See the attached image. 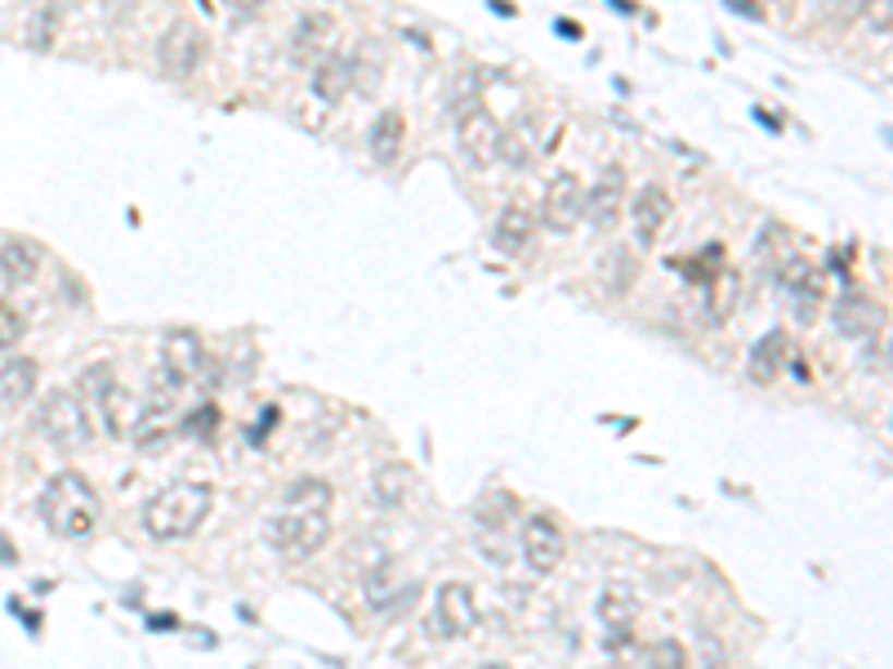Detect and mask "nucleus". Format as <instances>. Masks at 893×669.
I'll list each match as a JSON object with an SVG mask.
<instances>
[{
    "label": "nucleus",
    "instance_id": "nucleus-1",
    "mask_svg": "<svg viewBox=\"0 0 893 669\" xmlns=\"http://www.w3.org/2000/svg\"><path fill=\"white\" fill-rule=\"evenodd\" d=\"M40 518L55 536L81 540V536H89L94 527H99L104 504H99V491L89 487V477H81L76 469H63L40 491Z\"/></svg>",
    "mask_w": 893,
    "mask_h": 669
},
{
    "label": "nucleus",
    "instance_id": "nucleus-2",
    "mask_svg": "<svg viewBox=\"0 0 893 669\" xmlns=\"http://www.w3.org/2000/svg\"><path fill=\"white\" fill-rule=\"evenodd\" d=\"M215 509L210 483H170L144 504V532L153 540H188Z\"/></svg>",
    "mask_w": 893,
    "mask_h": 669
},
{
    "label": "nucleus",
    "instance_id": "nucleus-3",
    "mask_svg": "<svg viewBox=\"0 0 893 669\" xmlns=\"http://www.w3.org/2000/svg\"><path fill=\"white\" fill-rule=\"evenodd\" d=\"M36 428L45 442H55L59 451H85L94 438V419L89 406L81 402V393L72 389H50L36 406Z\"/></svg>",
    "mask_w": 893,
    "mask_h": 669
},
{
    "label": "nucleus",
    "instance_id": "nucleus-4",
    "mask_svg": "<svg viewBox=\"0 0 893 669\" xmlns=\"http://www.w3.org/2000/svg\"><path fill=\"white\" fill-rule=\"evenodd\" d=\"M264 540H268V549L287 554V558H309L331 540V513L326 509H281L264 522Z\"/></svg>",
    "mask_w": 893,
    "mask_h": 669
},
{
    "label": "nucleus",
    "instance_id": "nucleus-5",
    "mask_svg": "<svg viewBox=\"0 0 893 669\" xmlns=\"http://www.w3.org/2000/svg\"><path fill=\"white\" fill-rule=\"evenodd\" d=\"M777 281H782V295H786V304H791V317L805 321V326H813V321L822 317V308H826V272L813 268L809 259H795V255H791V259L782 264Z\"/></svg>",
    "mask_w": 893,
    "mask_h": 669
},
{
    "label": "nucleus",
    "instance_id": "nucleus-6",
    "mask_svg": "<svg viewBox=\"0 0 893 669\" xmlns=\"http://www.w3.org/2000/svg\"><path fill=\"white\" fill-rule=\"evenodd\" d=\"M206 59H210V36H206L197 23H188V19L170 23L166 36L157 40V63H161V72L174 76V81L193 76Z\"/></svg>",
    "mask_w": 893,
    "mask_h": 669
},
{
    "label": "nucleus",
    "instance_id": "nucleus-7",
    "mask_svg": "<svg viewBox=\"0 0 893 669\" xmlns=\"http://www.w3.org/2000/svg\"><path fill=\"white\" fill-rule=\"evenodd\" d=\"M558 143V130H545V121L536 112H519L509 125H500V143H496V157L514 170H528L536 161L541 148H554Z\"/></svg>",
    "mask_w": 893,
    "mask_h": 669
},
{
    "label": "nucleus",
    "instance_id": "nucleus-8",
    "mask_svg": "<svg viewBox=\"0 0 893 669\" xmlns=\"http://www.w3.org/2000/svg\"><path fill=\"white\" fill-rule=\"evenodd\" d=\"M496 143H500V125H496V117L483 108V99H479V104H464V108L456 112V148H460V157L474 166V170H483V166L496 161Z\"/></svg>",
    "mask_w": 893,
    "mask_h": 669
},
{
    "label": "nucleus",
    "instance_id": "nucleus-9",
    "mask_svg": "<svg viewBox=\"0 0 893 669\" xmlns=\"http://www.w3.org/2000/svg\"><path fill=\"white\" fill-rule=\"evenodd\" d=\"M536 219H541L550 232H572V228L586 219V183H581L572 170L554 174L550 187H545V197H541Z\"/></svg>",
    "mask_w": 893,
    "mask_h": 669
},
{
    "label": "nucleus",
    "instance_id": "nucleus-10",
    "mask_svg": "<svg viewBox=\"0 0 893 669\" xmlns=\"http://www.w3.org/2000/svg\"><path fill=\"white\" fill-rule=\"evenodd\" d=\"M202 370H206L202 334L197 330H170L166 344H161V375H166V385L179 393V389L193 385V379H202Z\"/></svg>",
    "mask_w": 893,
    "mask_h": 669
},
{
    "label": "nucleus",
    "instance_id": "nucleus-11",
    "mask_svg": "<svg viewBox=\"0 0 893 669\" xmlns=\"http://www.w3.org/2000/svg\"><path fill=\"white\" fill-rule=\"evenodd\" d=\"M519 545H523V558H528V567L536 571V576H550V571L563 562V554H568V536H563V527L550 513H532L523 522Z\"/></svg>",
    "mask_w": 893,
    "mask_h": 669
},
{
    "label": "nucleus",
    "instance_id": "nucleus-12",
    "mask_svg": "<svg viewBox=\"0 0 893 669\" xmlns=\"http://www.w3.org/2000/svg\"><path fill=\"white\" fill-rule=\"evenodd\" d=\"M671 215H675V202H671L666 187H662V183H643L639 193H635V202H630L635 246H639V251H648V246L662 242V232H666Z\"/></svg>",
    "mask_w": 893,
    "mask_h": 669
},
{
    "label": "nucleus",
    "instance_id": "nucleus-13",
    "mask_svg": "<svg viewBox=\"0 0 893 669\" xmlns=\"http://www.w3.org/2000/svg\"><path fill=\"white\" fill-rule=\"evenodd\" d=\"M479 630V598L469 585L451 581L438 589V607H434V634L438 638H469Z\"/></svg>",
    "mask_w": 893,
    "mask_h": 669
},
{
    "label": "nucleus",
    "instance_id": "nucleus-14",
    "mask_svg": "<svg viewBox=\"0 0 893 669\" xmlns=\"http://www.w3.org/2000/svg\"><path fill=\"white\" fill-rule=\"evenodd\" d=\"M622 210H626V170L613 161V166H603L599 183L586 193V219H590V228L607 232V228H617Z\"/></svg>",
    "mask_w": 893,
    "mask_h": 669
},
{
    "label": "nucleus",
    "instance_id": "nucleus-15",
    "mask_svg": "<svg viewBox=\"0 0 893 669\" xmlns=\"http://www.w3.org/2000/svg\"><path fill=\"white\" fill-rule=\"evenodd\" d=\"M880 326H884V308H880L876 295L858 291V285L840 295V304H835V330L840 334H849V340H867V334H876Z\"/></svg>",
    "mask_w": 893,
    "mask_h": 669
},
{
    "label": "nucleus",
    "instance_id": "nucleus-16",
    "mask_svg": "<svg viewBox=\"0 0 893 669\" xmlns=\"http://www.w3.org/2000/svg\"><path fill=\"white\" fill-rule=\"evenodd\" d=\"M331 40H336V14H326V10L300 14V23L291 32V59L300 68H313L326 50H331Z\"/></svg>",
    "mask_w": 893,
    "mask_h": 669
},
{
    "label": "nucleus",
    "instance_id": "nucleus-17",
    "mask_svg": "<svg viewBox=\"0 0 893 669\" xmlns=\"http://www.w3.org/2000/svg\"><path fill=\"white\" fill-rule=\"evenodd\" d=\"M415 594H420V585L402 576L398 562H381V567H375L371 576H366V603H371L375 611L407 607V603H415Z\"/></svg>",
    "mask_w": 893,
    "mask_h": 669
},
{
    "label": "nucleus",
    "instance_id": "nucleus-18",
    "mask_svg": "<svg viewBox=\"0 0 893 669\" xmlns=\"http://www.w3.org/2000/svg\"><path fill=\"white\" fill-rule=\"evenodd\" d=\"M536 210L528 206V202H509L505 210H500V219H496V232H492V242H496V251H505V255H519V251H528L532 246V236H536Z\"/></svg>",
    "mask_w": 893,
    "mask_h": 669
},
{
    "label": "nucleus",
    "instance_id": "nucleus-19",
    "mask_svg": "<svg viewBox=\"0 0 893 669\" xmlns=\"http://www.w3.org/2000/svg\"><path fill=\"white\" fill-rule=\"evenodd\" d=\"M36 379H40V366L32 357H10L0 366V411H19L36 398Z\"/></svg>",
    "mask_w": 893,
    "mask_h": 669
},
{
    "label": "nucleus",
    "instance_id": "nucleus-20",
    "mask_svg": "<svg viewBox=\"0 0 893 669\" xmlns=\"http://www.w3.org/2000/svg\"><path fill=\"white\" fill-rule=\"evenodd\" d=\"M411 491H415V469L402 464V460L381 464V469H375V477H371V500L381 509H402L411 500Z\"/></svg>",
    "mask_w": 893,
    "mask_h": 669
},
{
    "label": "nucleus",
    "instance_id": "nucleus-21",
    "mask_svg": "<svg viewBox=\"0 0 893 669\" xmlns=\"http://www.w3.org/2000/svg\"><path fill=\"white\" fill-rule=\"evenodd\" d=\"M791 357V344H786V330H769L764 340L750 349V362H746V375H750V385H773V379L782 375Z\"/></svg>",
    "mask_w": 893,
    "mask_h": 669
},
{
    "label": "nucleus",
    "instance_id": "nucleus-22",
    "mask_svg": "<svg viewBox=\"0 0 893 669\" xmlns=\"http://www.w3.org/2000/svg\"><path fill=\"white\" fill-rule=\"evenodd\" d=\"M349 89H353L349 54H331V50H326V54L313 63V94H317L322 104H340Z\"/></svg>",
    "mask_w": 893,
    "mask_h": 669
},
{
    "label": "nucleus",
    "instance_id": "nucleus-23",
    "mask_svg": "<svg viewBox=\"0 0 893 669\" xmlns=\"http://www.w3.org/2000/svg\"><path fill=\"white\" fill-rule=\"evenodd\" d=\"M402 143H407V117L398 108L375 117V125H371V157H375V166H398Z\"/></svg>",
    "mask_w": 893,
    "mask_h": 669
},
{
    "label": "nucleus",
    "instance_id": "nucleus-24",
    "mask_svg": "<svg viewBox=\"0 0 893 669\" xmlns=\"http://www.w3.org/2000/svg\"><path fill=\"white\" fill-rule=\"evenodd\" d=\"M599 620H603L607 630H613V638L630 634V625L639 620V598H635L626 585H607V589L599 594Z\"/></svg>",
    "mask_w": 893,
    "mask_h": 669
},
{
    "label": "nucleus",
    "instance_id": "nucleus-25",
    "mask_svg": "<svg viewBox=\"0 0 893 669\" xmlns=\"http://www.w3.org/2000/svg\"><path fill=\"white\" fill-rule=\"evenodd\" d=\"M349 72H353L358 94H375L381 81H385V45L381 40H358V50L349 54Z\"/></svg>",
    "mask_w": 893,
    "mask_h": 669
},
{
    "label": "nucleus",
    "instance_id": "nucleus-26",
    "mask_svg": "<svg viewBox=\"0 0 893 669\" xmlns=\"http://www.w3.org/2000/svg\"><path fill=\"white\" fill-rule=\"evenodd\" d=\"M622 660L630 665H643V669H684L688 665V647L675 643V638H652V643H639V647H626Z\"/></svg>",
    "mask_w": 893,
    "mask_h": 669
},
{
    "label": "nucleus",
    "instance_id": "nucleus-27",
    "mask_svg": "<svg viewBox=\"0 0 893 669\" xmlns=\"http://www.w3.org/2000/svg\"><path fill=\"white\" fill-rule=\"evenodd\" d=\"M0 272H5L10 281H36V272H40V255H36V246L32 242H23V236H14V242H5L0 246Z\"/></svg>",
    "mask_w": 893,
    "mask_h": 669
},
{
    "label": "nucleus",
    "instance_id": "nucleus-28",
    "mask_svg": "<svg viewBox=\"0 0 893 669\" xmlns=\"http://www.w3.org/2000/svg\"><path fill=\"white\" fill-rule=\"evenodd\" d=\"M331 500H336V491H331L326 477H295L281 504H287V509H326V513H331Z\"/></svg>",
    "mask_w": 893,
    "mask_h": 669
},
{
    "label": "nucleus",
    "instance_id": "nucleus-29",
    "mask_svg": "<svg viewBox=\"0 0 893 669\" xmlns=\"http://www.w3.org/2000/svg\"><path fill=\"white\" fill-rule=\"evenodd\" d=\"M635 277H639V264H635V255H630L626 246H617L613 255L603 259V281H607V291L626 295L630 285H635Z\"/></svg>",
    "mask_w": 893,
    "mask_h": 669
},
{
    "label": "nucleus",
    "instance_id": "nucleus-30",
    "mask_svg": "<svg viewBox=\"0 0 893 669\" xmlns=\"http://www.w3.org/2000/svg\"><path fill=\"white\" fill-rule=\"evenodd\" d=\"M733 304H737V272H733V268H720V272L711 277V295H707L711 321H724Z\"/></svg>",
    "mask_w": 893,
    "mask_h": 669
},
{
    "label": "nucleus",
    "instance_id": "nucleus-31",
    "mask_svg": "<svg viewBox=\"0 0 893 669\" xmlns=\"http://www.w3.org/2000/svg\"><path fill=\"white\" fill-rule=\"evenodd\" d=\"M867 5H871V0H818V19L844 32L849 23H858L867 14Z\"/></svg>",
    "mask_w": 893,
    "mask_h": 669
},
{
    "label": "nucleus",
    "instance_id": "nucleus-32",
    "mask_svg": "<svg viewBox=\"0 0 893 669\" xmlns=\"http://www.w3.org/2000/svg\"><path fill=\"white\" fill-rule=\"evenodd\" d=\"M19 340H23V313L0 304V353H10Z\"/></svg>",
    "mask_w": 893,
    "mask_h": 669
},
{
    "label": "nucleus",
    "instance_id": "nucleus-33",
    "mask_svg": "<svg viewBox=\"0 0 893 669\" xmlns=\"http://www.w3.org/2000/svg\"><path fill=\"white\" fill-rule=\"evenodd\" d=\"M215 424H219V411L206 402V406H197L193 415H188L183 419V428H188V434H202V438H210L215 434Z\"/></svg>",
    "mask_w": 893,
    "mask_h": 669
},
{
    "label": "nucleus",
    "instance_id": "nucleus-34",
    "mask_svg": "<svg viewBox=\"0 0 893 669\" xmlns=\"http://www.w3.org/2000/svg\"><path fill=\"white\" fill-rule=\"evenodd\" d=\"M867 19H871V32H876V36H889V27H893V0H871Z\"/></svg>",
    "mask_w": 893,
    "mask_h": 669
},
{
    "label": "nucleus",
    "instance_id": "nucleus-35",
    "mask_svg": "<svg viewBox=\"0 0 893 669\" xmlns=\"http://www.w3.org/2000/svg\"><path fill=\"white\" fill-rule=\"evenodd\" d=\"M724 5L737 10V14L750 19V23H760V19H764V5H760V0H724Z\"/></svg>",
    "mask_w": 893,
    "mask_h": 669
},
{
    "label": "nucleus",
    "instance_id": "nucleus-36",
    "mask_svg": "<svg viewBox=\"0 0 893 669\" xmlns=\"http://www.w3.org/2000/svg\"><path fill=\"white\" fill-rule=\"evenodd\" d=\"M224 5H228L232 14H246V19H251V14H260V10L268 5V0H224Z\"/></svg>",
    "mask_w": 893,
    "mask_h": 669
},
{
    "label": "nucleus",
    "instance_id": "nucleus-37",
    "mask_svg": "<svg viewBox=\"0 0 893 669\" xmlns=\"http://www.w3.org/2000/svg\"><path fill=\"white\" fill-rule=\"evenodd\" d=\"M558 36H568V40H581V27L572 19H558Z\"/></svg>",
    "mask_w": 893,
    "mask_h": 669
},
{
    "label": "nucleus",
    "instance_id": "nucleus-38",
    "mask_svg": "<svg viewBox=\"0 0 893 669\" xmlns=\"http://www.w3.org/2000/svg\"><path fill=\"white\" fill-rule=\"evenodd\" d=\"M492 10H496V14H505V19H509V14H519V10L509 5V0H492Z\"/></svg>",
    "mask_w": 893,
    "mask_h": 669
},
{
    "label": "nucleus",
    "instance_id": "nucleus-39",
    "mask_svg": "<svg viewBox=\"0 0 893 669\" xmlns=\"http://www.w3.org/2000/svg\"><path fill=\"white\" fill-rule=\"evenodd\" d=\"M5 291H10V277L0 272V304H5Z\"/></svg>",
    "mask_w": 893,
    "mask_h": 669
},
{
    "label": "nucleus",
    "instance_id": "nucleus-40",
    "mask_svg": "<svg viewBox=\"0 0 893 669\" xmlns=\"http://www.w3.org/2000/svg\"><path fill=\"white\" fill-rule=\"evenodd\" d=\"M10 558H14V549H10L5 540H0V562H10Z\"/></svg>",
    "mask_w": 893,
    "mask_h": 669
}]
</instances>
